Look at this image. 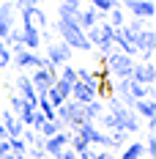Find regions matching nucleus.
I'll return each instance as SVG.
<instances>
[{"label": "nucleus", "mask_w": 156, "mask_h": 159, "mask_svg": "<svg viewBox=\"0 0 156 159\" xmlns=\"http://www.w3.org/2000/svg\"><path fill=\"white\" fill-rule=\"evenodd\" d=\"M58 33H60V41L66 44V47L71 49H91V41L85 39V30L79 28L77 22H71V19H58Z\"/></svg>", "instance_id": "1"}, {"label": "nucleus", "mask_w": 156, "mask_h": 159, "mask_svg": "<svg viewBox=\"0 0 156 159\" xmlns=\"http://www.w3.org/2000/svg\"><path fill=\"white\" fill-rule=\"evenodd\" d=\"M104 66H107V71L112 74V77L118 80H129L131 77V69H134V61L129 58V55H123V52H107L104 55Z\"/></svg>", "instance_id": "2"}, {"label": "nucleus", "mask_w": 156, "mask_h": 159, "mask_svg": "<svg viewBox=\"0 0 156 159\" xmlns=\"http://www.w3.org/2000/svg\"><path fill=\"white\" fill-rule=\"evenodd\" d=\"M11 63H16L19 69H44L47 66V58L44 55H36L30 49L19 47V49H11Z\"/></svg>", "instance_id": "3"}, {"label": "nucleus", "mask_w": 156, "mask_h": 159, "mask_svg": "<svg viewBox=\"0 0 156 159\" xmlns=\"http://www.w3.org/2000/svg\"><path fill=\"white\" fill-rule=\"evenodd\" d=\"M74 132H77L88 145H101V148H107V145H109V134H107V132H101V129L96 126V124H91V121H85V124H82L79 129H74Z\"/></svg>", "instance_id": "4"}, {"label": "nucleus", "mask_w": 156, "mask_h": 159, "mask_svg": "<svg viewBox=\"0 0 156 159\" xmlns=\"http://www.w3.org/2000/svg\"><path fill=\"white\" fill-rule=\"evenodd\" d=\"M30 85H33V91H36V96H38V99H41V96L47 93L49 88H52V85H55V80H58V71H47V69H36V71H33L30 77Z\"/></svg>", "instance_id": "5"}, {"label": "nucleus", "mask_w": 156, "mask_h": 159, "mask_svg": "<svg viewBox=\"0 0 156 159\" xmlns=\"http://www.w3.org/2000/svg\"><path fill=\"white\" fill-rule=\"evenodd\" d=\"M44 58H47L55 69H60V66H66L69 61H71V49L66 47L63 41H49V44H47V55H44Z\"/></svg>", "instance_id": "6"}, {"label": "nucleus", "mask_w": 156, "mask_h": 159, "mask_svg": "<svg viewBox=\"0 0 156 159\" xmlns=\"http://www.w3.org/2000/svg\"><path fill=\"white\" fill-rule=\"evenodd\" d=\"M14 22H16V6H14V0L0 3V41L14 30Z\"/></svg>", "instance_id": "7"}, {"label": "nucleus", "mask_w": 156, "mask_h": 159, "mask_svg": "<svg viewBox=\"0 0 156 159\" xmlns=\"http://www.w3.org/2000/svg\"><path fill=\"white\" fill-rule=\"evenodd\" d=\"M131 82H137V85H145V88H154V80H156V69L154 63H134L131 69Z\"/></svg>", "instance_id": "8"}, {"label": "nucleus", "mask_w": 156, "mask_h": 159, "mask_svg": "<svg viewBox=\"0 0 156 159\" xmlns=\"http://www.w3.org/2000/svg\"><path fill=\"white\" fill-rule=\"evenodd\" d=\"M112 44H118V52H123V55H137V47H134V33L126 30V28H115V36H112Z\"/></svg>", "instance_id": "9"}, {"label": "nucleus", "mask_w": 156, "mask_h": 159, "mask_svg": "<svg viewBox=\"0 0 156 159\" xmlns=\"http://www.w3.org/2000/svg\"><path fill=\"white\" fill-rule=\"evenodd\" d=\"M126 8H129V14L137 16V19H151L154 22V14H156V6L154 0H131V3H126Z\"/></svg>", "instance_id": "10"}, {"label": "nucleus", "mask_w": 156, "mask_h": 159, "mask_svg": "<svg viewBox=\"0 0 156 159\" xmlns=\"http://www.w3.org/2000/svg\"><path fill=\"white\" fill-rule=\"evenodd\" d=\"M66 145H69V134H66V132H58V134L47 137V140L41 143V148H44L47 157H58V154H63Z\"/></svg>", "instance_id": "11"}, {"label": "nucleus", "mask_w": 156, "mask_h": 159, "mask_svg": "<svg viewBox=\"0 0 156 159\" xmlns=\"http://www.w3.org/2000/svg\"><path fill=\"white\" fill-rule=\"evenodd\" d=\"M22 47L36 52V49L41 47V30L36 28V25H25L22 28Z\"/></svg>", "instance_id": "12"}, {"label": "nucleus", "mask_w": 156, "mask_h": 159, "mask_svg": "<svg viewBox=\"0 0 156 159\" xmlns=\"http://www.w3.org/2000/svg\"><path fill=\"white\" fill-rule=\"evenodd\" d=\"M134 47H137V52H154V47H156L154 28H145V30L134 33Z\"/></svg>", "instance_id": "13"}, {"label": "nucleus", "mask_w": 156, "mask_h": 159, "mask_svg": "<svg viewBox=\"0 0 156 159\" xmlns=\"http://www.w3.org/2000/svg\"><path fill=\"white\" fill-rule=\"evenodd\" d=\"M134 115H140V118H145L148 124H156V104L154 102H148V99H140V102H134Z\"/></svg>", "instance_id": "14"}, {"label": "nucleus", "mask_w": 156, "mask_h": 159, "mask_svg": "<svg viewBox=\"0 0 156 159\" xmlns=\"http://www.w3.org/2000/svg\"><path fill=\"white\" fill-rule=\"evenodd\" d=\"M16 88H19V96H22L30 107H38V96H36V91H33V85H30L28 77H16Z\"/></svg>", "instance_id": "15"}, {"label": "nucleus", "mask_w": 156, "mask_h": 159, "mask_svg": "<svg viewBox=\"0 0 156 159\" xmlns=\"http://www.w3.org/2000/svg\"><path fill=\"white\" fill-rule=\"evenodd\" d=\"M69 99H71V102H77V104H88V102H93V99H96V93H91V91H88V88H85V85L77 80V82L71 85V93H69Z\"/></svg>", "instance_id": "16"}, {"label": "nucleus", "mask_w": 156, "mask_h": 159, "mask_svg": "<svg viewBox=\"0 0 156 159\" xmlns=\"http://www.w3.org/2000/svg\"><path fill=\"white\" fill-rule=\"evenodd\" d=\"M99 22H101V19H99V11H96V8H85V11L79 8V14H77V25L82 28V30H88V28H96Z\"/></svg>", "instance_id": "17"}, {"label": "nucleus", "mask_w": 156, "mask_h": 159, "mask_svg": "<svg viewBox=\"0 0 156 159\" xmlns=\"http://www.w3.org/2000/svg\"><path fill=\"white\" fill-rule=\"evenodd\" d=\"M82 112H85V121H91V124H96V118L104 112V104L99 102V99H93V102H88V104H82Z\"/></svg>", "instance_id": "18"}, {"label": "nucleus", "mask_w": 156, "mask_h": 159, "mask_svg": "<svg viewBox=\"0 0 156 159\" xmlns=\"http://www.w3.org/2000/svg\"><path fill=\"white\" fill-rule=\"evenodd\" d=\"M129 96L134 99V102H140V99H154V88H145V85H137V82H131L129 80Z\"/></svg>", "instance_id": "19"}, {"label": "nucleus", "mask_w": 156, "mask_h": 159, "mask_svg": "<svg viewBox=\"0 0 156 159\" xmlns=\"http://www.w3.org/2000/svg\"><path fill=\"white\" fill-rule=\"evenodd\" d=\"M58 132H63V126L58 124V118H55V121H44V124H41V129H38L41 140H47V137H52V134H58Z\"/></svg>", "instance_id": "20"}, {"label": "nucleus", "mask_w": 156, "mask_h": 159, "mask_svg": "<svg viewBox=\"0 0 156 159\" xmlns=\"http://www.w3.org/2000/svg\"><path fill=\"white\" fill-rule=\"evenodd\" d=\"M142 157H145L142 143H129V148H123V154H121V159H142Z\"/></svg>", "instance_id": "21"}, {"label": "nucleus", "mask_w": 156, "mask_h": 159, "mask_svg": "<svg viewBox=\"0 0 156 159\" xmlns=\"http://www.w3.org/2000/svg\"><path fill=\"white\" fill-rule=\"evenodd\" d=\"M91 3V8H96L99 14H107L112 8H118V0H88Z\"/></svg>", "instance_id": "22"}, {"label": "nucleus", "mask_w": 156, "mask_h": 159, "mask_svg": "<svg viewBox=\"0 0 156 159\" xmlns=\"http://www.w3.org/2000/svg\"><path fill=\"white\" fill-rule=\"evenodd\" d=\"M58 80L66 82V85H74V82H77V69L66 63V66H63V71H58Z\"/></svg>", "instance_id": "23"}, {"label": "nucleus", "mask_w": 156, "mask_h": 159, "mask_svg": "<svg viewBox=\"0 0 156 159\" xmlns=\"http://www.w3.org/2000/svg\"><path fill=\"white\" fill-rule=\"evenodd\" d=\"M96 124H101V126L107 129V134L118 129V121H115V118H112V112H107V110H104L101 115H99V118H96Z\"/></svg>", "instance_id": "24"}, {"label": "nucleus", "mask_w": 156, "mask_h": 159, "mask_svg": "<svg viewBox=\"0 0 156 159\" xmlns=\"http://www.w3.org/2000/svg\"><path fill=\"white\" fill-rule=\"evenodd\" d=\"M107 16H109L107 22L112 25V28H123V25H126V14L121 11V8H112V11H107Z\"/></svg>", "instance_id": "25"}, {"label": "nucleus", "mask_w": 156, "mask_h": 159, "mask_svg": "<svg viewBox=\"0 0 156 159\" xmlns=\"http://www.w3.org/2000/svg\"><path fill=\"white\" fill-rule=\"evenodd\" d=\"M69 145H71V151H74V154H82L85 148H91V145L85 143V140L77 134V132H74V134H69Z\"/></svg>", "instance_id": "26"}, {"label": "nucleus", "mask_w": 156, "mask_h": 159, "mask_svg": "<svg viewBox=\"0 0 156 159\" xmlns=\"http://www.w3.org/2000/svg\"><path fill=\"white\" fill-rule=\"evenodd\" d=\"M33 25H36V28H38V30H47V25H49V19H47V14H44V11H41V8H38V6H36V8H33Z\"/></svg>", "instance_id": "27"}, {"label": "nucleus", "mask_w": 156, "mask_h": 159, "mask_svg": "<svg viewBox=\"0 0 156 159\" xmlns=\"http://www.w3.org/2000/svg\"><path fill=\"white\" fill-rule=\"evenodd\" d=\"M25 104H28V102H25L19 93H11V96H8V110L14 112V115H19V110H22Z\"/></svg>", "instance_id": "28"}, {"label": "nucleus", "mask_w": 156, "mask_h": 159, "mask_svg": "<svg viewBox=\"0 0 156 159\" xmlns=\"http://www.w3.org/2000/svg\"><path fill=\"white\" fill-rule=\"evenodd\" d=\"M77 14H79V8H74V6H63V3H60V8H58V16H60V19L77 22Z\"/></svg>", "instance_id": "29"}, {"label": "nucleus", "mask_w": 156, "mask_h": 159, "mask_svg": "<svg viewBox=\"0 0 156 159\" xmlns=\"http://www.w3.org/2000/svg\"><path fill=\"white\" fill-rule=\"evenodd\" d=\"M123 143H126V132H121V129L109 132V148H123Z\"/></svg>", "instance_id": "30"}, {"label": "nucleus", "mask_w": 156, "mask_h": 159, "mask_svg": "<svg viewBox=\"0 0 156 159\" xmlns=\"http://www.w3.org/2000/svg\"><path fill=\"white\" fill-rule=\"evenodd\" d=\"M8 148H11V154H28V145L22 143V137H8Z\"/></svg>", "instance_id": "31"}, {"label": "nucleus", "mask_w": 156, "mask_h": 159, "mask_svg": "<svg viewBox=\"0 0 156 159\" xmlns=\"http://www.w3.org/2000/svg\"><path fill=\"white\" fill-rule=\"evenodd\" d=\"M126 30H131V33H140V30H145L148 25H145V19H137V16H131L129 19V25H123Z\"/></svg>", "instance_id": "32"}, {"label": "nucleus", "mask_w": 156, "mask_h": 159, "mask_svg": "<svg viewBox=\"0 0 156 159\" xmlns=\"http://www.w3.org/2000/svg\"><path fill=\"white\" fill-rule=\"evenodd\" d=\"M115 96H129V80H118V93Z\"/></svg>", "instance_id": "33"}, {"label": "nucleus", "mask_w": 156, "mask_h": 159, "mask_svg": "<svg viewBox=\"0 0 156 159\" xmlns=\"http://www.w3.org/2000/svg\"><path fill=\"white\" fill-rule=\"evenodd\" d=\"M55 159H77V154H74L71 148H63V154H58Z\"/></svg>", "instance_id": "34"}, {"label": "nucleus", "mask_w": 156, "mask_h": 159, "mask_svg": "<svg viewBox=\"0 0 156 159\" xmlns=\"http://www.w3.org/2000/svg\"><path fill=\"white\" fill-rule=\"evenodd\" d=\"M93 159H115V157H112V154H107V151H96Z\"/></svg>", "instance_id": "35"}, {"label": "nucleus", "mask_w": 156, "mask_h": 159, "mask_svg": "<svg viewBox=\"0 0 156 159\" xmlns=\"http://www.w3.org/2000/svg\"><path fill=\"white\" fill-rule=\"evenodd\" d=\"M79 159H93V151H91V148H85V151H82V154H77Z\"/></svg>", "instance_id": "36"}, {"label": "nucleus", "mask_w": 156, "mask_h": 159, "mask_svg": "<svg viewBox=\"0 0 156 159\" xmlns=\"http://www.w3.org/2000/svg\"><path fill=\"white\" fill-rule=\"evenodd\" d=\"M0 159H16V154H11V151H8V154H3Z\"/></svg>", "instance_id": "37"}, {"label": "nucleus", "mask_w": 156, "mask_h": 159, "mask_svg": "<svg viewBox=\"0 0 156 159\" xmlns=\"http://www.w3.org/2000/svg\"><path fill=\"white\" fill-rule=\"evenodd\" d=\"M8 134H6V129H3V124H0V140H6Z\"/></svg>", "instance_id": "38"}, {"label": "nucleus", "mask_w": 156, "mask_h": 159, "mask_svg": "<svg viewBox=\"0 0 156 159\" xmlns=\"http://www.w3.org/2000/svg\"><path fill=\"white\" fill-rule=\"evenodd\" d=\"M16 159H28V157H25V154H19V157H16Z\"/></svg>", "instance_id": "39"}]
</instances>
